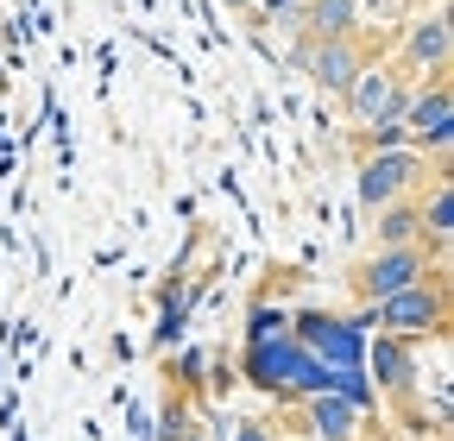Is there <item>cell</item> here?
I'll use <instances>...</instances> for the list:
<instances>
[{
	"label": "cell",
	"mask_w": 454,
	"mask_h": 441,
	"mask_svg": "<svg viewBox=\"0 0 454 441\" xmlns=\"http://www.w3.org/2000/svg\"><path fill=\"white\" fill-rule=\"evenodd\" d=\"M309 441H316V435H309Z\"/></svg>",
	"instance_id": "e0dca14e"
},
{
	"label": "cell",
	"mask_w": 454,
	"mask_h": 441,
	"mask_svg": "<svg viewBox=\"0 0 454 441\" xmlns=\"http://www.w3.org/2000/svg\"><path fill=\"white\" fill-rule=\"evenodd\" d=\"M303 416H309V435L316 441H360L366 404L340 398V391H316V398H303Z\"/></svg>",
	"instance_id": "9c48e42d"
},
{
	"label": "cell",
	"mask_w": 454,
	"mask_h": 441,
	"mask_svg": "<svg viewBox=\"0 0 454 441\" xmlns=\"http://www.w3.org/2000/svg\"><path fill=\"white\" fill-rule=\"evenodd\" d=\"M372 246H417V202H385L372 220Z\"/></svg>",
	"instance_id": "7c38bea8"
},
{
	"label": "cell",
	"mask_w": 454,
	"mask_h": 441,
	"mask_svg": "<svg viewBox=\"0 0 454 441\" xmlns=\"http://www.w3.org/2000/svg\"><path fill=\"white\" fill-rule=\"evenodd\" d=\"M448 321V290H442V271H429L423 284L397 290L385 303H366V315H354V328H379V335H397V341H423V335H442Z\"/></svg>",
	"instance_id": "6da1fadb"
},
{
	"label": "cell",
	"mask_w": 454,
	"mask_h": 441,
	"mask_svg": "<svg viewBox=\"0 0 454 441\" xmlns=\"http://www.w3.org/2000/svg\"><path fill=\"white\" fill-rule=\"evenodd\" d=\"M417 183H423V151H411V145H397V151H366V164H360V202L379 214L385 202H404V196H417Z\"/></svg>",
	"instance_id": "5b68a950"
},
{
	"label": "cell",
	"mask_w": 454,
	"mask_h": 441,
	"mask_svg": "<svg viewBox=\"0 0 454 441\" xmlns=\"http://www.w3.org/2000/svg\"><path fill=\"white\" fill-rule=\"evenodd\" d=\"M404 139L411 151H429L435 164L448 158V139H454V95H448V76H429V89H411L404 101Z\"/></svg>",
	"instance_id": "7a4b0ae2"
},
{
	"label": "cell",
	"mask_w": 454,
	"mask_h": 441,
	"mask_svg": "<svg viewBox=\"0 0 454 441\" xmlns=\"http://www.w3.org/2000/svg\"><path fill=\"white\" fill-rule=\"evenodd\" d=\"M240 441H278V435H271L265 422H240Z\"/></svg>",
	"instance_id": "5bb4252c"
},
{
	"label": "cell",
	"mask_w": 454,
	"mask_h": 441,
	"mask_svg": "<svg viewBox=\"0 0 454 441\" xmlns=\"http://www.w3.org/2000/svg\"><path fill=\"white\" fill-rule=\"evenodd\" d=\"M366 328H354L348 315H297V347L309 360H322L328 372H360L366 347H360Z\"/></svg>",
	"instance_id": "8992f818"
},
{
	"label": "cell",
	"mask_w": 454,
	"mask_h": 441,
	"mask_svg": "<svg viewBox=\"0 0 454 441\" xmlns=\"http://www.w3.org/2000/svg\"><path fill=\"white\" fill-rule=\"evenodd\" d=\"M253 13H271V19H291V13H303V0H247Z\"/></svg>",
	"instance_id": "4fadbf2b"
},
{
	"label": "cell",
	"mask_w": 454,
	"mask_h": 441,
	"mask_svg": "<svg viewBox=\"0 0 454 441\" xmlns=\"http://www.w3.org/2000/svg\"><path fill=\"white\" fill-rule=\"evenodd\" d=\"M417 202V246L442 265V252H448V234H454V202H448V171H435V183H429V196H411Z\"/></svg>",
	"instance_id": "30bf717a"
},
{
	"label": "cell",
	"mask_w": 454,
	"mask_h": 441,
	"mask_svg": "<svg viewBox=\"0 0 454 441\" xmlns=\"http://www.w3.org/2000/svg\"><path fill=\"white\" fill-rule=\"evenodd\" d=\"M372 372H379V391L411 404L417 398V341H397V335H379L372 341Z\"/></svg>",
	"instance_id": "ba28073f"
},
{
	"label": "cell",
	"mask_w": 454,
	"mask_h": 441,
	"mask_svg": "<svg viewBox=\"0 0 454 441\" xmlns=\"http://www.w3.org/2000/svg\"><path fill=\"white\" fill-rule=\"evenodd\" d=\"M448 50H454V32H448V13L435 7V13H423V19L411 26V38H404V64L442 76V70H448Z\"/></svg>",
	"instance_id": "8fae6325"
},
{
	"label": "cell",
	"mask_w": 454,
	"mask_h": 441,
	"mask_svg": "<svg viewBox=\"0 0 454 441\" xmlns=\"http://www.w3.org/2000/svg\"><path fill=\"white\" fill-rule=\"evenodd\" d=\"M429 271H442L423 246H372V259L354 271V290L366 297V303H385V297H397V290H411V284H423Z\"/></svg>",
	"instance_id": "3957f363"
},
{
	"label": "cell",
	"mask_w": 454,
	"mask_h": 441,
	"mask_svg": "<svg viewBox=\"0 0 454 441\" xmlns=\"http://www.w3.org/2000/svg\"><path fill=\"white\" fill-rule=\"evenodd\" d=\"M397 441H417V435H397Z\"/></svg>",
	"instance_id": "9a60e30c"
},
{
	"label": "cell",
	"mask_w": 454,
	"mask_h": 441,
	"mask_svg": "<svg viewBox=\"0 0 454 441\" xmlns=\"http://www.w3.org/2000/svg\"><path fill=\"white\" fill-rule=\"evenodd\" d=\"M234 7H247V0H234Z\"/></svg>",
	"instance_id": "2e32d148"
},
{
	"label": "cell",
	"mask_w": 454,
	"mask_h": 441,
	"mask_svg": "<svg viewBox=\"0 0 454 441\" xmlns=\"http://www.w3.org/2000/svg\"><path fill=\"white\" fill-rule=\"evenodd\" d=\"M303 70L322 95H348V82L366 70V50H360V32L354 38H309L303 44Z\"/></svg>",
	"instance_id": "52a82bcc"
},
{
	"label": "cell",
	"mask_w": 454,
	"mask_h": 441,
	"mask_svg": "<svg viewBox=\"0 0 454 441\" xmlns=\"http://www.w3.org/2000/svg\"><path fill=\"white\" fill-rule=\"evenodd\" d=\"M340 101H348V120H360V127H397L404 101H411V82H397V70H385V64H366Z\"/></svg>",
	"instance_id": "277c9868"
}]
</instances>
